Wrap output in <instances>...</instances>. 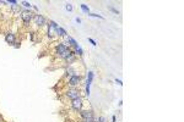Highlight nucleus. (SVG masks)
<instances>
[{"label": "nucleus", "mask_w": 184, "mask_h": 122, "mask_svg": "<svg viewBox=\"0 0 184 122\" xmlns=\"http://www.w3.org/2000/svg\"><path fill=\"white\" fill-rule=\"evenodd\" d=\"M80 7H81V10H82L84 12H86V14H90V7H89L87 5L81 4V5H80Z\"/></svg>", "instance_id": "obj_13"}, {"label": "nucleus", "mask_w": 184, "mask_h": 122, "mask_svg": "<svg viewBox=\"0 0 184 122\" xmlns=\"http://www.w3.org/2000/svg\"><path fill=\"white\" fill-rule=\"evenodd\" d=\"M65 95H66V98H68V99H70V100H74V99L80 98V90L75 89V88H71V89L66 90Z\"/></svg>", "instance_id": "obj_5"}, {"label": "nucleus", "mask_w": 184, "mask_h": 122, "mask_svg": "<svg viewBox=\"0 0 184 122\" xmlns=\"http://www.w3.org/2000/svg\"><path fill=\"white\" fill-rule=\"evenodd\" d=\"M81 82V76L80 75H74L71 76L70 78H69V81H68V83H69V85L70 87H76V85H79Z\"/></svg>", "instance_id": "obj_6"}, {"label": "nucleus", "mask_w": 184, "mask_h": 122, "mask_svg": "<svg viewBox=\"0 0 184 122\" xmlns=\"http://www.w3.org/2000/svg\"><path fill=\"white\" fill-rule=\"evenodd\" d=\"M109 10H111V11H113L114 14H119V11L117 9H114V7H112V6H111V7H109Z\"/></svg>", "instance_id": "obj_19"}, {"label": "nucleus", "mask_w": 184, "mask_h": 122, "mask_svg": "<svg viewBox=\"0 0 184 122\" xmlns=\"http://www.w3.org/2000/svg\"><path fill=\"white\" fill-rule=\"evenodd\" d=\"M59 27L57 24V22H54V21H49V27H48V38L49 39H53V38L57 36V28Z\"/></svg>", "instance_id": "obj_1"}, {"label": "nucleus", "mask_w": 184, "mask_h": 122, "mask_svg": "<svg viewBox=\"0 0 184 122\" xmlns=\"http://www.w3.org/2000/svg\"><path fill=\"white\" fill-rule=\"evenodd\" d=\"M68 42L70 43V44H71V45H72V47H74V48L79 47V44L76 43V40H75V39H72V38H71V37H68Z\"/></svg>", "instance_id": "obj_12"}, {"label": "nucleus", "mask_w": 184, "mask_h": 122, "mask_svg": "<svg viewBox=\"0 0 184 122\" xmlns=\"http://www.w3.org/2000/svg\"><path fill=\"white\" fill-rule=\"evenodd\" d=\"M89 40H90V43L92 44V45H96V42H94L93 39H91V38H89Z\"/></svg>", "instance_id": "obj_23"}, {"label": "nucleus", "mask_w": 184, "mask_h": 122, "mask_svg": "<svg viewBox=\"0 0 184 122\" xmlns=\"http://www.w3.org/2000/svg\"><path fill=\"white\" fill-rule=\"evenodd\" d=\"M68 49H69V48L66 47V45L64 44V43H58V44H57V47H55V54L60 56L61 54H63L64 51H66Z\"/></svg>", "instance_id": "obj_7"}, {"label": "nucleus", "mask_w": 184, "mask_h": 122, "mask_svg": "<svg viewBox=\"0 0 184 122\" xmlns=\"http://www.w3.org/2000/svg\"><path fill=\"white\" fill-rule=\"evenodd\" d=\"M5 42L8 43V44H10V45H12V44L16 42V36L11 32L6 33V34H5Z\"/></svg>", "instance_id": "obj_8"}, {"label": "nucleus", "mask_w": 184, "mask_h": 122, "mask_svg": "<svg viewBox=\"0 0 184 122\" xmlns=\"http://www.w3.org/2000/svg\"><path fill=\"white\" fill-rule=\"evenodd\" d=\"M21 4H22V6H25V7H28V9H31V7H32V5L30 4V3H27V1H22Z\"/></svg>", "instance_id": "obj_15"}, {"label": "nucleus", "mask_w": 184, "mask_h": 122, "mask_svg": "<svg viewBox=\"0 0 184 122\" xmlns=\"http://www.w3.org/2000/svg\"><path fill=\"white\" fill-rule=\"evenodd\" d=\"M10 11H11V14L12 15H17V14H21L22 12V9H21V6L19 4L17 5H10Z\"/></svg>", "instance_id": "obj_9"}, {"label": "nucleus", "mask_w": 184, "mask_h": 122, "mask_svg": "<svg viewBox=\"0 0 184 122\" xmlns=\"http://www.w3.org/2000/svg\"><path fill=\"white\" fill-rule=\"evenodd\" d=\"M12 45H14V47H15V48H16V49H19V48H20V45H21V44H20V43H19V42H15V43H14V44H12Z\"/></svg>", "instance_id": "obj_20"}, {"label": "nucleus", "mask_w": 184, "mask_h": 122, "mask_svg": "<svg viewBox=\"0 0 184 122\" xmlns=\"http://www.w3.org/2000/svg\"><path fill=\"white\" fill-rule=\"evenodd\" d=\"M6 3H8V4H11V5H17L19 4L16 0H9V1H6Z\"/></svg>", "instance_id": "obj_18"}, {"label": "nucleus", "mask_w": 184, "mask_h": 122, "mask_svg": "<svg viewBox=\"0 0 184 122\" xmlns=\"http://www.w3.org/2000/svg\"><path fill=\"white\" fill-rule=\"evenodd\" d=\"M33 17H34V14H33L31 10H25V11H22L21 12V20L25 22H28V23H31V21H33Z\"/></svg>", "instance_id": "obj_2"}, {"label": "nucleus", "mask_w": 184, "mask_h": 122, "mask_svg": "<svg viewBox=\"0 0 184 122\" xmlns=\"http://www.w3.org/2000/svg\"><path fill=\"white\" fill-rule=\"evenodd\" d=\"M82 106H84V100L82 98H77V99H74V100H71V108L74 109L75 111H80L82 110Z\"/></svg>", "instance_id": "obj_3"}, {"label": "nucleus", "mask_w": 184, "mask_h": 122, "mask_svg": "<svg viewBox=\"0 0 184 122\" xmlns=\"http://www.w3.org/2000/svg\"><path fill=\"white\" fill-rule=\"evenodd\" d=\"M74 54H75V55H79V56H82L84 51H82V49H81L80 47H76V48H75V51H74Z\"/></svg>", "instance_id": "obj_14"}, {"label": "nucleus", "mask_w": 184, "mask_h": 122, "mask_svg": "<svg viewBox=\"0 0 184 122\" xmlns=\"http://www.w3.org/2000/svg\"><path fill=\"white\" fill-rule=\"evenodd\" d=\"M112 121H113V122H115V121H117V118H115V116H113V117H112Z\"/></svg>", "instance_id": "obj_24"}, {"label": "nucleus", "mask_w": 184, "mask_h": 122, "mask_svg": "<svg viewBox=\"0 0 184 122\" xmlns=\"http://www.w3.org/2000/svg\"><path fill=\"white\" fill-rule=\"evenodd\" d=\"M92 80H93V72H92V71H90V72H89V75H87V82H86V84L91 85V82H92Z\"/></svg>", "instance_id": "obj_11"}, {"label": "nucleus", "mask_w": 184, "mask_h": 122, "mask_svg": "<svg viewBox=\"0 0 184 122\" xmlns=\"http://www.w3.org/2000/svg\"><path fill=\"white\" fill-rule=\"evenodd\" d=\"M114 81H115V83H118L119 85H123V83H122V81H120V80H118V78H115Z\"/></svg>", "instance_id": "obj_22"}, {"label": "nucleus", "mask_w": 184, "mask_h": 122, "mask_svg": "<svg viewBox=\"0 0 184 122\" xmlns=\"http://www.w3.org/2000/svg\"><path fill=\"white\" fill-rule=\"evenodd\" d=\"M98 122H106V118L103 116H101V117H98Z\"/></svg>", "instance_id": "obj_21"}, {"label": "nucleus", "mask_w": 184, "mask_h": 122, "mask_svg": "<svg viewBox=\"0 0 184 122\" xmlns=\"http://www.w3.org/2000/svg\"><path fill=\"white\" fill-rule=\"evenodd\" d=\"M65 9L68 10V11H72V5H71V4H66L65 5Z\"/></svg>", "instance_id": "obj_16"}, {"label": "nucleus", "mask_w": 184, "mask_h": 122, "mask_svg": "<svg viewBox=\"0 0 184 122\" xmlns=\"http://www.w3.org/2000/svg\"><path fill=\"white\" fill-rule=\"evenodd\" d=\"M33 21H34V23H36V26L37 27H43V26H46V23H47V20H46V17L43 16V15H34V17H33Z\"/></svg>", "instance_id": "obj_4"}, {"label": "nucleus", "mask_w": 184, "mask_h": 122, "mask_svg": "<svg viewBox=\"0 0 184 122\" xmlns=\"http://www.w3.org/2000/svg\"><path fill=\"white\" fill-rule=\"evenodd\" d=\"M57 36H59V37H66V32L61 28V27H58L57 28Z\"/></svg>", "instance_id": "obj_10"}, {"label": "nucleus", "mask_w": 184, "mask_h": 122, "mask_svg": "<svg viewBox=\"0 0 184 122\" xmlns=\"http://www.w3.org/2000/svg\"><path fill=\"white\" fill-rule=\"evenodd\" d=\"M89 16H92V17H98V19H103V16L97 15V14H89Z\"/></svg>", "instance_id": "obj_17"}]
</instances>
